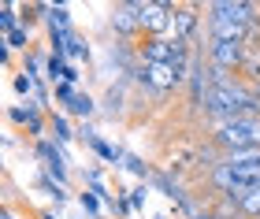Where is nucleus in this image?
I'll return each instance as SVG.
<instances>
[{
	"label": "nucleus",
	"mask_w": 260,
	"mask_h": 219,
	"mask_svg": "<svg viewBox=\"0 0 260 219\" xmlns=\"http://www.w3.org/2000/svg\"><path fill=\"white\" fill-rule=\"evenodd\" d=\"M0 26H4V33H15V30H19V26H15V8H11V4L0 8Z\"/></svg>",
	"instance_id": "9"
},
{
	"label": "nucleus",
	"mask_w": 260,
	"mask_h": 219,
	"mask_svg": "<svg viewBox=\"0 0 260 219\" xmlns=\"http://www.w3.org/2000/svg\"><path fill=\"white\" fill-rule=\"evenodd\" d=\"M112 30L119 38H141V8L138 0H119L112 4Z\"/></svg>",
	"instance_id": "5"
},
{
	"label": "nucleus",
	"mask_w": 260,
	"mask_h": 219,
	"mask_svg": "<svg viewBox=\"0 0 260 219\" xmlns=\"http://www.w3.org/2000/svg\"><path fill=\"white\" fill-rule=\"evenodd\" d=\"M82 204H86L93 215H101V204H97V197H93V193H82Z\"/></svg>",
	"instance_id": "12"
},
{
	"label": "nucleus",
	"mask_w": 260,
	"mask_h": 219,
	"mask_svg": "<svg viewBox=\"0 0 260 219\" xmlns=\"http://www.w3.org/2000/svg\"><path fill=\"white\" fill-rule=\"evenodd\" d=\"M134 75H138V82L145 89H152V93H171V89H179L186 82L179 75V67H171V63H145L141 60Z\"/></svg>",
	"instance_id": "2"
},
{
	"label": "nucleus",
	"mask_w": 260,
	"mask_h": 219,
	"mask_svg": "<svg viewBox=\"0 0 260 219\" xmlns=\"http://www.w3.org/2000/svg\"><path fill=\"white\" fill-rule=\"evenodd\" d=\"M56 97L67 104V112H75V115H93V97L75 93V86H56Z\"/></svg>",
	"instance_id": "6"
},
{
	"label": "nucleus",
	"mask_w": 260,
	"mask_h": 219,
	"mask_svg": "<svg viewBox=\"0 0 260 219\" xmlns=\"http://www.w3.org/2000/svg\"><path fill=\"white\" fill-rule=\"evenodd\" d=\"M38 156L45 160V167H49L52 175H56V182H67V167H63V156H60V149H56L52 141H45V137H41V141H38Z\"/></svg>",
	"instance_id": "7"
},
{
	"label": "nucleus",
	"mask_w": 260,
	"mask_h": 219,
	"mask_svg": "<svg viewBox=\"0 0 260 219\" xmlns=\"http://www.w3.org/2000/svg\"><path fill=\"white\" fill-rule=\"evenodd\" d=\"M138 8H141V33L145 38H168L175 4H168V0H138Z\"/></svg>",
	"instance_id": "3"
},
{
	"label": "nucleus",
	"mask_w": 260,
	"mask_h": 219,
	"mask_svg": "<svg viewBox=\"0 0 260 219\" xmlns=\"http://www.w3.org/2000/svg\"><path fill=\"white\" fill-rule=\"evenodd\" d=\"M123 160H126V167L134 171L138 178H145V175H149V164H141V156H123Z\"/></svg>",
	"instance_id": "10"
},
{
	"label": "nucleus",
	"mask_w": 260,
	"mask_h": 219,
	"mask_svg": "<svg viewBox=\"0 0 260 219\" xmlns=\"http://www.w3.org/2000/svg\"><path fill=\"white\" fill-rule=\"evenodd\" d=\"M15 89H19V93H30V89H34V82L26 78V71H22V75L15 78Z\"/></svg>",
	"instance_id": "13"
},
{
	"label": "nucleus",
	"mask_w": 260,
	"mask_h": 219,
	"mask_svg": "<svg viewBox=\"0 0 260 219\" xmlns=\"http://www.w3.org/2000/svg\"><path fill=\"white\" fill-rule=\"evenodd\" d=\"M201 4H175V11H171V26H168V38L171 41H186L190 45L193 41V33H197V26H201Z\"/></svg>",
	"instance_id": "4"
},
{
	"label": "nucleus",
	"mask_w": 260,
	"mask_h": 219,
	"mask_svg": "<svg viewBox=\"0 0 260 219\" xmlns=\"http://www.w3.org/2000/svg\"><path fill=\"white\" fill-rule=\"evenodd\" d=\"M208 145L223 156H234V153H253L260 149V119H227V123H216L208 134Z\"/></svg>",
	"instance_id": "1"
},
{
	"label": "nucleus",
	"mask_w": 260,
	"mask_h": 219,
	"mask_svg": "<svg viewBox=\"0 0 260 219\" xmlns=\"http://www.w3.org/2000/svg\"><path fill=\"white\" fill-rule=\"evenodd\" d=\"M52 130H56V137H60V141H67V137H71V130H67L63 119H52Z\"/></svg>",
	"instance_id": "11"
},
{
	"label": "nucleus",
	"mask_w": 260,
	"mask_h": 219,
	"mask_svg": "<svg viewBox=\"0 0 260 219\" xmlns=\"http://www.w3.org/2000/svg\"><path fill=\"white\" fill-rule=\"evenodd\" d=\"M11 119H15V123H22V126H30V134H38V137H41V130H45L38 104H26V108H11Z\"/></svg>",
	"instance_id": "8"
}]
</instances>
